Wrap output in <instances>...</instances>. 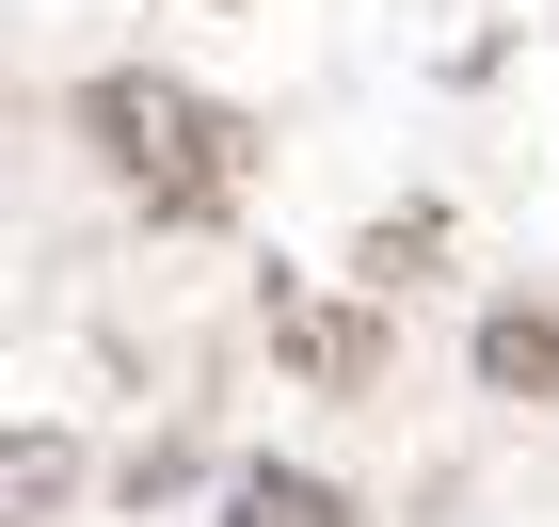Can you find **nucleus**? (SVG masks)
Listing matches in <instances>:
<instances>
[{"label": "nucleus", "instance_id": "nucleus-1", "mask_svg": "<svg viewBox=\"0 0 559 527\" xmlns=\"http://www.w3.org/2000/svg\"><path fill=\"white\" fill-rule=\"evenodd\" d=\"M81 144L144 192V224H224V208H240V176H257V129H240L224 96L160 81V64L81 81Z\"/></svg>", "mask_w": 559, "mask_h": 527}, {"label": "nucleus", "instance_id": "nucleus-2", "mask_svg": "<svg viewBox=\"0 0 559 527\" xmlns=\"http://www.w3.org/2000/svg\"><path fill=\"white\" fill-rule=\"evenodd\" d=\"M272 351H288L320 399H368L384 384V320H352V304H304V288H272Z\"/></svg>", "mask_w": 559, "mask_h": 527}, {"label": "nucleus", "instance_id": "nucleus-3", "mask_svg": "<svg viewBox=\"0 0 559 527\" xmlns=\"http://www.w3.org/2000/svg\"><path fill=\"white\" fill-rule=\"evenodd\" d=\"M479 384L496 399H559V304H496L479 320Z\"/></svg>", "mask_w": 559, "mask_h": 527}, {"label": "nucleus", "instance_id": "nucleus-4", "mask_svg": "<svg viewBox=\"0 0 559 527\" xmlns=\"http://www.w3.org/2000/svg\"><path fill=\"white\" fill-rule=\"evenodd\" d=\"M224 527H352V495L304 480V464H240L224 480Z\"/></svg>", "mask_w": 559, "mask_h": 527}, {"label": "nucleus", "instance_id": "nucleus-5", "mask_svg": "<svg viewBox=\"0 0 559 527\" xmlns=\"http://www.w3.org/2000/svg\"><path fill=\"white\" fill-rule=\"evenodd\" d=\"M431 256H448V224H431V208H400V224H368V256H352V272H368V288H416Z\"/></svg>", "mask_w": 559, "mask_h": 527}]
</instances>
